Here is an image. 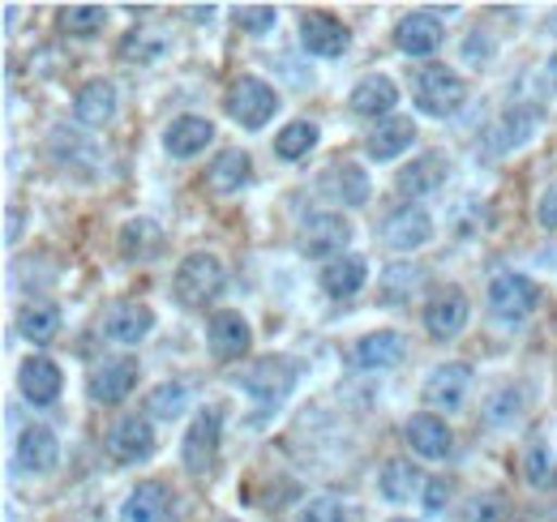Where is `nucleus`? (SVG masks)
Masks as SVG:
<instances>
[{
	"label": "nucleus",
	"instance_id": "79ce46f5",
	"mask_svg": "<svg viewBox=\"0 0 557 522\" xmlns=\"http://www.w3.org/2000/svg\"><path fill=\"white\" fill-rule=\"evenodd\" d=\"M420 493H424V497H420V501H424V510H429V514H442V510H446V501H450V480H442V475H437V480H424V488H420Z\"/></svg>",
	"mask_w": 557,
	"mask_h": 522
},
{
	"label": "nucleus",
	"instance_id": "473e14b6",
	"mask_svg": "<svg viewBox=\"0 0 557 522\" xmlns=\"http://www.w3.org/2000/svg\"><path fill=\"white\" fill-rule=\"evenodd\" d=\"M377 488H382L386 501H412L417 488H424V480H420V471L412 467V462L391 458V462L382 467V475H377Z\"/></svg>",
	"mask_w": 557,
	"mask_h": 522
},
{
	"label": "nucleus",
	"instance_id": "2eb2a0df",
	"mask_svg": "<svg viewBox=\"0 0 557 522\" xmlns=\"http://www.w3.org/2000/svg\"><path fill=\"white\" fill-rule=\"evenodd\" d=\"M141 377V364L134 356H121V360H103L95 373H90V382H86V394L99 402V407H116V402H125L134 386H138Z\"/></svg>",
	"mask_w": 557,
	"mask_h": 522
},
{
	"label": "nucleus",
	"instance_id": "b1692460",
	"mask_svg": "<svg viewBox=\"0 0 557 522\" xmlns=\"http://www.w3.org/2000/svg\"><path fill=\"white\" fill-rule=\"evenodd\" d=\"M412 146H417V121L404 116V112L377 121L373 133H369V159H373V163H391V159L408 154Z\"/></svg>",
	"mask_w": 557,
	"mask_h": 522
},
{
	"label": "nucleus",
	"instance_id": "3c124183",
	"mask_svg": "<svg viewBox=\"0 0 557 522\" xmlns=\"http://www.w3.org/2000/svg\"><path fill=\"white\" fill-rule=\"evenodd\" d=\"M344 522H348V519H344Z\"/></svg>",
	"mask_w": 557,
	"mask_h": 522
},
{
	"label": "nucleus",
	"instance_id": "c85d7f7f",
	"mask_svg": "<svg viewBox=\"0 0 557 522\" xmlns=\"http://www.w3.org/2000/svg\"><path fill=\"white\" fill-rule=\"evenodd\" d=\"M364 278H369V261L356 258V253H344V258L322 265V278L318 283H322V291L331 300H348V296H356L364 287Z\"/></svg>",
	"mask_w": 557,
	"mask_h": 522
},
{
	"label": "nucleus",
	"instance_id": "37998d69",
	"mask_svg": "<svg viewBox=\"0 0 557 522\" xmlns=\"http://www.w3.org/2000/svg\"><path fill=\"white\" fill-rule=\"evenodd\" d=\"M515 411H519V394H515V390L497 394V398H488V407H485V424H493L497 415H515Z\"/></svg>",
	"mask_w": 557,
	"mask_h": 522
},
{
	"label": "nucleus",
	"instance_id": "4c0bfd02",
	"mask_svg": "<svg viewBox=\"0 0 557 522\" xmlns=\"http://www.w3.org/2000/svg\"><path fill=\"white\" fill-rule=\"evenodd\" d=\"M278 22V9L275 4H236L232 9V26L236 30H245V35H253V39H262V35H271Z\"/></svg>",
	"mask_w": 557,
	"mask_h": 522
},
{
	"label": "nucleus",
	"instance_id": "7c9ffc66",
	"mask_svg": "<svg viewBox=\"0 0 557 522\" xmlns=\"http://www.w3.org/2000/svg\"><path fill=\"white\" fill-rule=\"evenodd\" d=\"M17 330H22V338H30L35 347H48V343L61 334V309L48 304V300H39V304H22Z\"/></svg>",
	"mask_w": 557,
	"mask_h": 522
},
{
	"label": "nucleus",
	"instance_id": "72a5a7b5",
	"mask_svg": "<svg viewBox=\"0 0 557 522\" xmlns=\"http://www.w3.org/2000/svg\"><path fill=\"white\" fill-rule=\"evenodd\" d=\"M185 411H189V386H185V382H159L154 390L146 394V415H150V420L172 424V420H181Z\"/></svg>",
	"mask_w": 557,
	"mask_h": 522
},
{
	"label": "nucleus",
	"instance_id": "aec40b11",
	"mask_svg": "<svg viewBox=\"0 0 557 522\" xmlns=\"http://www.w3.org/2000/svg\"><path fill=\"white\" fill-rule=\"evenodd\" d=\"M13 458H17V471L44 475V471H52L61 462V442H57V433L48 424H30V428H22V437L13 446Z\"/></svg>",
	"mask_w": 557,
	"mask_h": 522
},
{
	"label": "nucleus",
	"instance_id": "39448f33",
	"mask_svg": "<svg viewBox=\"0 0 557 522\" xmlns=\"http://www.w3.org/2000/svg\"><path fill=\"white\" fill-rule=\"evenodd\" d=\"M223 424H227V411L219 402H207L194 411V424L185 428V442H181V458L194 475H207L219 458V442H223Z\"/></svg>",
	"mask_w": 557,
	"mask_h": 522
},
{
	"label": "nucleus",
	"instance_id": "ddd939ff",
	"mask_svg": "<svg viewBox=\"0 0 557 522\" xmlns=\"http://www.w3.org/2000/svg\"><path fill=\"white\" fill-rule=\"evenodd\" d=\"M207 347H210V356L223 360V364L249 356V347H253V330H249V322H245V313H236V309H219V313H210Z\"/></svg>",
	"mask_w": 557,
	"mask_h": 522
},
{
	"label": "nucleus",
	"instance_id": "dca6fc26",
	"mask_svg": "<svg viewBox=\"0 0 557 522\" xmlns=\"http://www.w3.org/2000/svg\"><path fill=\"white\" fill-rule=\"evenodd\" d=\"M348 108L356 112V116H369V121H386V116H395V108H399V82L386 77V73H369V77H360V82L351 86Z\"/></svg>",
	"mask_w": 557,
	"mask_h": 522
},
{
	"label": "nucleus",
	"instance_id": "20e7f679",
	"mask_svg": "<svg viewBox=\"0 0 557 522\" xmlns=\"http://www.w3.org/2000/svg\"><path fill=\"white\" fill-rule=\"evenodd\" d=\"M223 287H227V270L214 253H189L176 265V278H172V291L185 309H207L219 300Z\"/></svg>",
	"mask_w": 557,
	"mask_h": 522
},
{
	"label": "nucleus",
	"instance_id": "e433bc0d",
	"mask_svg": "<svg viewBox=\"0 0 557 522\" xmlns=\"http://www.w3.org/2000/svg\"><path fill=\"white\" fill-rule=\"evenodd\" d=\"M116 52H121V61H129V65H154V61L168 57V39H163L159 30H129V35L116 44Z\"/></svg>",
	"mask_w": 557,
	"mask_h": 522
},
{
	"label": "nucleus",
	"instance_id": "a211bd4d",
	"mask_svg": "<svg viewBox=\"0 0 557 522\" xmlns=\"http://www.w3.org/2000/svg\"><path fill=\"white\" fill-rule=\"evenodd\" d=\"M116 86L108 82V77H90L77 95H73V121L82 125V129H103V125H112V116H116Z\"/></svg>",
	"mask_w": 557,
	"mask_h": 522
},
{
	"label": "nucleus",
	"instance_id": "2f4dec72",
	"mask_svg": "<svg viewBox=\"0 0 557 522\" xmlns=\"http://www.w3.org/2000/svg\"><path fill=\"white\" fill-rule=\"evenodd\" d=\"M318 141H322V129L313 121H292L275 133V154L283 163H300L305 154L318 150Z\"/></svg>",
	"mask_w": 557,
	"mask_h": 522
},
{
	"label": "nucleus",
	"instance_id": "de8ad7c7",
	"mask_svg": "<svg viewBox=\"0 0 557 522\" xmlns=\"http://www.w3.org/2000/svg\"><path fill=\"white\" fill-rule=\"evenodd\" d=\"M549 82H554V86H557V52H554V57H549Z\"/></svg>",
	"mask_w": 557,
	"mask_h": 522
},
{
	"label": "nucleus",
	"instance_id": "4468645a",
	"mask_svg": "<svg viewBox=\"0 0 557 522\" xmlns=\"http://www.w3.org/2000/svg\"><path fill=\"white\" fill-rule=\"evenodd\" d=\"M61 390H65V373L57 360L48 356H26L22 369H17V394L30 402V407H52L61 402Z\"/></svg>",
	"mask_w": 557,
	"mask_h": 522
},
{
	"label": "nucleus",
	"instance_id": "c9c22d12",
	"mask_svg": "<svg viewBox=\"0 0 557 522\" xmlns=\"http://www.w3.org/2000/svg\"><path fill=\"white\" fill-rule=\"evenodd\" d=\"M163 249V232L150 223V219H129L125 232H121V253L129 261H150Z\"/></svg>",
	"mask_w": 557,
	"mask_h": 522
},
{
	"label": "nucleus",
	"instance_id": "f257e3e1",
	"mask_svg": "<svg viewBox=\"0 0 557 522\" xmlns=\"http://www.w3.org/2000/svg\"><path fill=\"white\" fill-rule=\"evenodd\" d=\"M236 382H240V390L253 398V415H249V428H253L258 420H271L278 407L287 402V394L296 390V382H300V369L292 360H283V356H262Z\"/></svg>",
	"mask_w": 557,
	"mask_h": 522
},
{
	"label": "nucleus",
	"instance_id": "9b49d317",
	"mask_svg": "<svg viewBox=\"0 0 557 522\" xmlns=\"http://www.w3.org/2000/svg\"><path fill=\"white\" fill-rule=\"evenodd\" d=\"M468 318H472L468 296H463L459 287H442V291H433L429 304H424V334H429L433 343H450V338L463 334Z\"/></svg>",
	"mask_w": 557,
	"mask_h": 522
},
{
	"label": "nucleus",
	"instance_id": "1a4fd4ad",
	"mask_svg": "<svg viewBox=\"0 0 557 522\" xmlns=\"http://www.w3.org/2000/svg\"><path fill=\"white\" fill-rule=\"evenodd\" d=\"M541 121H545V108L541 103H515L497 116V125L485 133V154H510L519 146H528L536 133H541Z\"/></svg>",
	"mask_w": 557,
	"mask_h": 522
},
{
	"label": "nucleus",
	"instance_id": "49530a36",
	"mask_svg": "<svg viewBox=\"0 0 557 522\" xmlns=\"http://www.w3.org/2000/svg\"><path fill=\"white\" fill-rule=\"evenodd\" d=\"M210 13H214L210 4H198V9H194V17H198V22H210Z\"/></svg>",
	"mask_w": 557,
	"mask_h": 522
},
{
	"label": "nucleus",
	"instance_id": "58836bf2",
	"mask_svg": "<svg viewBox=\"0 0 557 522\" xmlns=\"http://www.w3.org/2000/svg\"><path fill=\"white\" fill-rule=\"evenodd\" d=\"M523 480H528L532 488H541V493H549V488H554L557 467H554L549 446H528V450H523Z\"/></svg>",
	"mask_w": 557,
	"mask_h": 522
},
{
	"label": "nucleus",
	"instance_id": "a878e982",
	"mask_svg": "<svg viewBox=\"0 0 557 522\" xmlns=\"http://www.w3.org/2000/svg\"><path fill=\"white\" fill-rule=\"evenodd\" d=\"M446 176H450L446 154L429 150V154H420V159H412V163H404V167H399L395 189H399L404 197H429L433 189H442V185H446Z\"/></svg>",
	"mask_w": 557,
	"mask_h": 522
},
{
	"label": "nucleus",
	"instance_id": "9d476101",
	"mask_svg": "<svg viewBox=\"0 0 557 522\" xmlns=\"http://www.w3.org/2000/svg\"><path fill=\"white\" fill-rule=\"evenodd\" d=\"M382 240H386V249H395V253H417L420 245L433 240V214H429L424 206H417V201L395 206V210L382 219Z\"/></svg>",
	"mask_w": 557,
	"mask_h": 522
},
{
	"label": "nucleus",
	"instance_id": "f704fd0d",
	"mask_svg": "<svg viewBox=\"0 0 557 522\" xmlns=\"http://www.w3.org/2000/svg\"><path fill=\"white\" fill-rule=\"evenodd\" d=\"M57 26L70 35V39H95L103 26H108V9L103 4H65L57 13Z\"/></svg>",
	"mask_w": 557,
	"mask_h": 522
},
{
	"label": "nucleus",
	"instance_id": "6ab92c4d",
	"mask_svg": "<svg viewBox=\"0 0 557 522\" xmlns=\"http://www.w3.org/2000/svg\"><path fill=\"white\" fill-rule=\"evenodd\" d=\"M150 330H154V309L141 304V300H116L103 313V334L112 343H121V347H138Z\"/></svg>",
	"mask_w": 557,
	"mask_h": 522
},
{
	"label": "nucleus",
	"instance_id": "c03bdc74",
	"mask_svg": "<svg viewBox=\"0 0 557 522\" xmlns=\"http://www.w3.org/2000/svg\"><path fill=\"white\" fill-rule=\"evenodd\" d=\"M536 219H541V227H545V232H557V185L545 189L541 206H536Z\"/></svg>",
	"mask_w": 557,
	"mask_h": 522
},
{
	"label": "nucleus",
	"instance_id": "a19ab883",
	"mask_svg": "<svg viewBox=\"0 0 557 522\" xmlns=\"http://www.w3.org/2000/svg\"><path fill=\"white\" fill-rule=\"evenodd\" d=\"M344 506L335 497H313L305 510H300V522H344Z\"/></svg>",
	"mask_w": 557,
	"mask_h": 522
},
{
	"label": "nucleus",
	"instance_id": "f3484780",
	"mask_svg": "<svg viewBox=\"0 0 557 522\" xmlns=\"http://www.w3.org/2000/svg\"><path fill=\"white\" fill-rule=\"evenodd\" d=\"M404 437H408V446H412L420 458H429V462H442V458H450V450H455V433H450V424H446L442 415H433V411L408 415Z\"/></svg>",
	"mask_w": 557,
	"mask_h": 522
},
{
	"label": "nucleus",
	"instance_id": "412c9836",
	"mask_svg": "<svg viewBox=\"0 0 557 522\" xmlns=\"http://www.w3.org/2000/svg\"><path fill=\"white\" fill-rule=\"evenodd\" d=\"M442 39H446V30H442V22L429 9H417V13L399 17V26H395V48L404 57H417V61L420 57H433L442 48Z\"/></svg>",
	"mask_w": 557,
	"mask_h": 522
},
{
	"label": "nucleus",
	"instance_id": "ea45409f",
	"mask_svg": "<svg viewBox=\"0 0 557 522\" xmlns=\"http://www.w3.org/2000/svg\"><path fill=\"white\" fill-rule=\"evenodd\" d=\"M510 519V501L502 493H476L463 510V522H506Z\"/></svg>",
	"mask_w": 557,
	"mask_h": 522
},
{
	"label": "nucleus",
	"instance_id": "cd10ccee",
	"mask_svg": "<svg viewBox=\"0 0 557 522\" xmlns=\"http://www.w3.org/2000/svg\"><path fill=\"white\" fill-rule=\"evenodd\" d=\"M399 356H404V338L395 330H373V334L351 343L356 369H391V364H399Z\"/></svg>",
	"mask_w": 557,
	"mask_h": 522
},
{
	"label": "nucleus",
	"instance_id": "a18cd8bd",
	"mask_svg": "<svg viewBox=\"0 0 557 522\" xmlns=\"http://www.w3.org/2000/svg\"><path fill=\"white\" fill-rule=\"evenodd\" d=\"M4 219H9V227H4V245H17V223L26 227V214H17V210H9Z\"/></svg>",
	"mask_w": 557,
	"mask_h": 522
},
{
	"label": "nucleus",
	"instance_id": "f8f14e48",
	"mask_svg": "<svg viewBox=\"0 0 557 522\" xmlns=\"http://www.w3.org/2000/svg\"><path fill=\"white\" fill-rule=\"evenodd\" d=\"M154 428H150V420L146 415H125V420H116L112 428H108V437H103V450L112 462H125V467H134V462H146V458L154 455Z\"/></svg>",
	"mask_w": 557,
	"mask_h": 522
},
{
	"label": "nucleus",
	"instance_id": "423d86ee",
	"mask_svg": "<svg viewBox=\"0 0 557 522\" xmlns=\"http://www.w3.org/2000/svg\"><path fill=\"white\" fill-rule=\"evenodd\" d=\"M300 253L313 261H335L344 258V249L351 245V223L335 210H313L305 223H300V236H296Z\"/></svg>",
	"mask_w": 557,
	"mask_h": 522
},
{
	"label": "nucleus",
	"instance_id": "7ed1b4c3",
	"mask_svg": "<svg viewBox=\"0 0 557 522\" xmlns=\"http://www.w3.org/2000/svg\"><path fill=\"white\" fill-rule=\"evenodd\" d=\"M412 95H417V108L424 112V116L446 121V116H455V112L468 103V82H463L450 65L433 61V65H424L417 73Z\"/></svg>",
	"mask_w": 557,
	"mask_h": 522
},
{
	"label": "nucleus",
	"instance_id": "0eeeda50",
	"mask_svg": "<svg viewBox=\"0 0 557 522\" xmlns=\"http://www.w3.org/2000/svg\"><path fill=\"white\" fill-rule=\"evenodd\" d=\"M488 309H493V318H502V322H523L528 313L541 309V287H536L528 274H519V270L493 274V278H488Z\"/></svg>",
	"mask_w": 557,
	"mask_h": 522
},
{
	"label": "nucleus",
	"instance_id": "393cba45",
	"mask_svg": "<svg viewBox=\"0 0 557 522\" xmlns=\"http://www.w3.org/2000/svg\"><path fill=\"white\" fill-rule=\"evenodd\" d=\"M210 141H214V125H210L207 116H198V112H185V116H176L163 129V150L172 159H194V154L207 150Z\"/></svg>",
	"mask_w": 557,
	"mask_h": 522
},
{
	"label": "nucleus",
	"instance_id": "c756f323",
	"mask_svg": "<svg viewBox=\"0 0 557 522\" xmlns=\"http://www.w3.org/2000/svg\"><path fill=\"white\" fill-rule=\"evenodd\" d=\"M168 514H172V493H168V484H159V480L138 484V488L125 497V510H121L125 522H168Z\"/></svg>",
	"mask_w": 557,
	"mask_h": 522
},
{
	"label": "nucleus",
	"instance_id": "4be33fe9",
	"mask_svg": "<svg viewBox=\"0 0 557 522\" xmlns=\"http://www.w3.org/2000/svg\"><path fill=\"white\" fill-rule=\"evenodd\" d=\"M318 189L331 197V201L348 206V210H360V206H369V197H373L369 172H364L360 163H335L331 172H322V176H318Z\"/></svg>",
	"mask_w": 557,
	"mask_h": 522
},
{
	"label": "nucleus",
	"instance_id": "f03ea898",
	"mask_svg": "<svg viewBox=\"0 0 557 522\" xmlns=\"http://www.w3.org/2000/svg\"><path fill=\"white\" fill-rule=\"evenodd\" d=\"M278 108H283V99H278V90L267 82V77H258V73H240V77L227 82L223 112H227L240 129H253V133L267 129V125L278 116Z\"/></svg>",
	"mask_w": 557,
	"mask_h": 522
},
{
	"label": "nucleus",
	"instance_id": "6e6552de",
	"mask_svg": "<svg viewBox=\"0 0 557 522\" xmlns=\"http://www.w3.org/2000/svg\"><path fill=\"white\" fill-rule=\"evenodd\" d=\"M300 48H305L309 57H318V61H344L351 52L348 22L335 17V13H322V9L305 13V17H300Z\"/></svg>",
	"mask_w": 557,
	"mask_h": 522
},
{
	"label": "nucleus",
	"instance_id": "5701e85b",
	"mask_svg": "<svg viewBox=\"0 0 557 522\" xmlns=\"http://www.w3.org/2000/svg\"><path fill=\"white\" fill-rule=\"evenodd\" d=\"M468 386H472V369L468 364H437L424 377V398L433 411H459L468 402Z\"/></svg>",
	"mask_w": 557,
	"mask_h": 522
},
{
	"label": "nucleus",
	"instance_id": "8fccbe9b",
	"mask_svg": "<svg viewBox=\"0 0 557 522\" xmlns=\"http://www.w3.org/2000/svg\"><path fill=\"white\" fill-rule=\"evenodd\" d=\"M227 522H236V519H227Z\"/></svg>",
	"mask_w": 557,
	"mask_h": 522
},
{
	"label": "nucleus",
	"instance_id": "bb28decb",
	"mask_svg": "<svg viewBox=\"0 0 557 522\" xmlns=\"http://www.w3.org/2000/svg\"><path fill=\"white\" fill-rule=\"evenodd\" d=\"M249 181H253V159L245 150H223V154L210 159L207 167L210 194H240V189H249Z\"/></svg>",
	"mask_w": 557,
	"mask_h": 522
},
{
	"label": "nucleus",
	"instance_id": "09e8293b",
	"mask_svg": "<svg viewBox=\"0 0 557 522\" xmlns=\"http://www.w3.org/2000/svg\"><path fill=\"white\" fill-rule=\"evenodd\" d=\"M391 522H417V519H391Z\"/></svg>",
	"mask_w": 557,
	"mask_h": 522
}]
</instances>
